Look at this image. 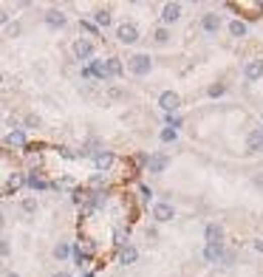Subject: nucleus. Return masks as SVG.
I'll return each mask as SVG.
<instances>
[{
  "label": "nucleus",
  "mask_w": 263,
  "mask_h": 277,
  "mask_svg": "<svg viewBox=\"0 0 263 277\" xmlns=\"http://www.w3.org/2000/svg\"><path fill=\"white\" fill-rule=\"evenodd\" d=\"M71 54L74 60H79V63H91L93 54H96V45L91 43V40H85V37H77L71 45Z\"/></svg>",
  "instance_id": "obj_1"
},
{
  "label": "nucleus",
  "mask_w": 263,
  "mask_h": 277,
  "mask_svg": "<svg viewBox=\"0 0 263 277\" xmlns=\"http://www.w3.org/2000/svg\"><path fill=\"white\" fill-rule=\"evenodd\" d=\"M150 68H153L150 54H133V57H128V71L133 74V77H147Z\"/></svg>",
  "instance_id": "obj_2"
},
{
  "label": "nucleus",
  "mask_w": 263,
  "mask_h": 277,
  "mask_svg": "<svg viewBox=\"0 0 263 277\" xmlns=\"http://www.w3.org/2000/svg\"><path fill=\"white\" fill-rule=\"evenodd\" d=\"M116 40H119L122 45L139 43V29H136V23H119V26H116Z\"/></svg>",
  "instance_id": "obj_3"
},
{
  "label": "nucleus",
  "mask_w": 263,
  "mask_h": 277,
  "mask_svg": "<svg viewBox=\"0 0 263 277\" xmlns=\"http://www.w3.org/2000/svg\"><path fill=\"white\" fill-rule=\"evenodd\" d=\"M114 164H116L114 150H93V167H96V173H108Z\"/></svg>",
  "instance_id": "obj_4"
},
{
  "label": "nucleus",
  "mask_w": 263,
  "mask_h": 277,
  "mask_svg": "<svg viewBox=\"0 0 263 277\" xmlns=\"http://www.w3.org/2000/svg\"><path fill=\"white\" fill-rule=\"evenodd\" d=\"M159 107H162L164 114H176L178 107H181V96L176 91H162L159 93Z\"/></svg>",
  "instance_id": "obj_5"
},
{
  "label": "nucleus",
  "mask_w": 263,
  "mask_h": 277,
  "mask_svg": "<svg viewBox=\"0 0 263 277\" xmlns=\"http://www.w3.org/2000/svg\"><path fill=\"white\" fill-rule=\"evenodd\" d=\"M23 184L29 187L31 192H43V190H51V181L48 178L43 176V173H26V181H23Z\"/></svg>",
  "instance_id": "obj_6"
},
{
  "label": "nucleus",
  "mask_w": 263,
  "mask_h": 277,
  "mask_svg": "<svg viewBox=\"0 0 263 277\" xmlns=\"http://www.w3.org/2000/svg\"><path fill=\"white\" fill-rule=\"evenodd\" d=\"M43 20H45V26H48V29H54V31L68 26V17H65L63 9H48V12L43 15Z\"/></svg>",
  "instance_id": "obj_7"
},
{
  "label": "nucleus",
  "mask_w": 263,
  "mask_h": 277,
  "mask_svg": "<svg viewBox=\"0 0 263 277\" xmlns=\"http://www.w3.org/2000/svg\"><path fill=\"white\" fill-rule=\"evenodd\" d=\"M176 218V209H173V204H167V201H159V204H153V220L156 224H167V220Z\"/></svg>",
  "instance_id": "obj_8"
},
{
  "label": "nucleus",
  "mask_w": 263,
  "mask_h": 277,
  "mask_svg": "<svg viewBox=\"0 0 263 277\" xmlns=\"http://www.w3.org/2000/svg\"><path fill=\"white\" fill-rule=\"evenodd\" d=\"M221 26H224V20H221L218 12H206V15H201V29H204L206 34H218Z\"/></svg>",
  "instance_id": "obj_9"
},
{
  "label": "nucleus",
  "mask_w": 263,
  "mask_h": 277,
  "mask_svg": "<svg viewBox=\"0 0 263 277\" xmlns=\"http://www.w3.org/2000/svg\"><path fill=\"white\" fill-rule=\"evenodd\" d=\"M3 142L9 144V147H29V133H26V130L23 128H15V130H9L6 133V139H3Z\"/></svg>",
  "instance_id": "obj_10"
},
{
  "label": "nucleus",
  "mask_w": 263,
  "mask_h": 277,
  "mask_svg": "<svg viewBox=\"0 0 263 277\" xmlns=\"http://www.w3.org/2000/svg\"><path fill=\"white\" fill-rule=\"evenodd\" d=\"M181 17V3H164L162 6V26H170Z\"/></svg>",
  "instance_id": "obj_11"
},
{
  "label": "nucleus",
  "mask_w": 263,
  "mask_h": 277,
  "mask_svg": "<svg viewBox=\"0 0 263 277\" xmlns=\"http://www.w3.org/2000/svg\"><path fill=\"white\" fill-rule=\"evenodd\" d=\"M88 68V77L91 79H99V82H108V68H105V60H91L85 65Z\"/></svg>",
  "instance_id": "obj_12"
},
{
  "label": "nucleus",
  "mask_w": 263,
  "mask_h": 277,
  "mask_svg": "<svg viewBox=\"0 0 263 277\" xmlns=\"http://www.w3.org/2000/svg\"><path fill=\"white\" fill-rule=\"evenodd\" d=\"M224 252H227L224 243H206L204 246V260L206 263H221L224 260Z\"/></svg>",
  "instance_id": "obj_13"
},
{
  "label": "nucleus",
  "mask_w": 263,
  "mask_h": 277,
  "mask_svg": "<svg viewBox=\"0 0 263 277\" xmlns=\"http://www.w3.org/2000/svg\"><path fill=\"white\" fill-rule=\"evenodd\" d=\"M243 77H246L249 82H257V79L263 77V60H249V63L243 65Z\"/></svg>",
  "instance_id": "obj_14"
},
{
  "label": "nucleus",
  "mask_w": 263,
  "mask_h": 277,
  "mask_svg": "<svg viewBox=\"0 0 263 277\" xmlns=\"http://www.w3.org/2000/svg\"><path fill=\"white\" fill-rule=\"evenodd\" d=\"M167 164H170V158L164 156V153H153V156L147 158V170L156 173V176H162V173L167 170Z\"/></svg>",
  "instance_id": "obj_15"
},
{
  "label": "nucleus",
  "mask_w": 263,
  "mask_h": 277,
  "mask_svg": "<svg viewBox=\"0 0 263 277\" xmlns=\"http://www.w3.org/2000/svg\"><path fill=\"white\" fill-rule=\"evenodd\" d=\"M116 260L122 263V266H133L136 260H139V249L133 246V243H128V246H122L119 249V257Z\"/></svg>",
  "instance_id": "obj_16"
},
{
  "label": "nucleus",
  "mask_w": 263,
  "mask_h": 277,
  "mask_svg": "<svg viewBox=\"0 0 263 277\" xmlns=\"http://www.w3.org/2000/svg\"><path fill=\"white\" fill-rule=\"evenodd\" d=\"M91 23L96 26V29H108V26L114 23V12H111V9H96Z\"/></svg>",
  "instance_id": "obj_17"
},
{
  "label": "nucleus",
  "mask_w": 263,
  "mask_h": 277,
  "mask_svg": "<svg viewBox=\"0 0 263 277\" xmlns=\"http://www.w3.org/2000/svg\"><path fill=\"white\" fill-rule=\"evenodd\" d=\"M204 238H206V243H224V227L221 224H206V229H204Z\"/></svg>",
  "instance_id": "obj_18"
},
{
  "label": "nucleus",
  "mask_w": 263,
  "mask_h": 277,
  "mask_svg": "<svg viewBox=\"0 0 263 277\" xmlns=\"http://www.w3.org/2000/svg\"><path fill=\"white\" fill-rule=\"evenodd\" d=\"M105 68H108V79H116V77L125 74V65H122L119 57H108L105 60Z\"/></svg>",
  "instance_id": "obj_19"
},
{
  "label": "nucleus",
  "mask_w": 263,
  "mask_h": 277,
  "mask_svg": "<svg viewBox=\"0 0 263 277\" xmlns=\"http://www.w3.org/2000/svg\"><path fill=\"white\" fill-rule=\"evenodd\" d=\"M246 150H249V153H260V150H263V133L257 128L246 136Z\"/></svg>",
  "instance_id": "obj_20"
},
{
  "label": "nucleus",
  "mask_w": 263,
  "mask_h": 277,
  "mask_svg": "<svg viewBox=\"0 0 263 277\" xmlns=\"http://www.w3.org/2000/svg\"><path fill=\"white\" fill-rule=\"evenodd\" d=\"M105 187H108V176H105V173H93V176L88 178V190H91V192H105Z\"/></svg>",
  "instance_id": "obj_21"
},
{
  "label": "nucleus",
  "mask_w": 263,
  "mask_h": 277,
  "mask_svg": "<svg viewBox=\"0 0 263 277\" xmlns=\"http://www.w3.org/2000/svg\"><path fill=\"white\" fill-rule=\"evenodd\" d=\"M128 241H130V227H116L114 229V243H116V249H122V246H128Z\"/></svg>",
  "instance_id": "obj_22"
},
{
  "label": "nucleus",
  "mask_w": 263,
  "mask_h": 277,
  "mask_svg": "<svg viewBox=\"0 0 263 277\" xmlns=\"http://www.w3.org/2000/svg\"><path fill=\"white\" fill-rule=\"evenodd\" d=\"M229 34H232L235 40H243V37L249 34V26L243 20H229Z\"/></svg>",
  "instance_id": "obj_23"
},
{
  "label": "nucleus",
  "mask_w": 263,
  "mask_h": 277,
  "mask_svg": "<svg viewBox=\"0 0 263 277\" xmlns=\"http://www.w3.org/2000/svg\"><path fill=\"white\" fill-rule=\"evenodd\" d=\"M51 255H54V260H68V257H71V243H65V241H60L57 246L51 249Z\"/></svg>",
  "instance_id": "obj_24"
},
{
  "label": "nucleus",
  "mask_w": 263,
  "mask_h": 277,
  "mask_svg": "<svg viewBox=\"0 0 263 277\" xmlns=\"http://www.w3.org/2000/svg\"><path fill=\"white\" fill-rule=\"evenodd\" d=\"M43 128V119L37 114H26L23 116V130H40Z\"/></svg>",
  "instance_id": "obj_25"
},
{
  "label": "nucleus",
  "mask_w": 263,
  "mask_h": 277,
  "mask_svg": "<svg viewBox=\"0 0 263 277\" xmlns=\"http://www.w3.org/2000/svg\"><path fill=\"white\" fill-rule=\"evenodd\" d=\"M79 31H82L85 40H91V43H93V37H99V29H96L91 20H79Z\"/></svg>",
  "instance_id": "obj_26"
},
{
  "label": "nucleus",
  "mask_w": 263,
  "mask_h": 277,
  "mask_svg": "<svg viewBox=\"0 0 263 277\" xmlns=\"http://www.w3.org/2000/svg\"><path fill=\"white\" fill-rule=\"evenodd\" d=\"M153 43H156V45H167V43H170V29H167V26H159V29L153 31Z\"/></svg>",
  "instance_id": "obj_27"
},
{
  "label": "nucleus",
  "mask_w": 263,
  "mask_h": 277,
  "mask_svg": "<svg viewBox=\"0 0 263 277\" xmlns=\"http://www.w3.org/2000/svg\"><path fill=\"white\" fill-rule=\"evenodd\" d=\"M20 209H23L26 215H34V212H37V198H34V195L23 198V201H20Z\"/></svg>",
  "instance_id": "obj_28"
},
{
  "label": "nucleus",
  "mask_w": 263,
  "mask_h": 277,
  "mask_svg": "<svg viewBox=\"0 0 263 277\" xmlns=\"http://www.w3.org/2000/svg\"><path fill=\"white\" fill-rule=\"evenodd\" d=\"M206 93H209L213 99H218V96H224V93H227V85H224V82H213V85L206 88Z\"/></svg>",
  "instance_id": "obj_29"
},
{
  "label": "nucleus",
  "mask_w": 263,
  "mask_h": 277,
  "mask_svg": "<svg viewBox=\"0 0 263 277\" xmlns=\"http://www.w3.org/2000/svg\"><path fill=\"white\" fill-rule=\"evenodd\" d=\"M176 136H178V130H173V128H164L162 133H159V139H162L164 144H170V142H176Z\"/></svg>",
  "instance_id": "obj_30"
},
{
  "label": "nucleus",
  "mask_w": 263,
  "mask_h": 277,
  "mask_svg": "<svg viewBox=\"0 0 263 277\" xmlns=\"http://www.w3.org/2000/svg\"><path fill=\"white\" fill-rule=\"evenodd\" d=\"M23 34V23H9V26H6V37H20Z\"/></svg>",
  "instance_id": "obj_31"
},
{
  "label": "nucleus",
  "mask_w": 263,
  "mask_h": 277,
  "mask_svg": "<svg viewBox=\"0 0 263 277\" xmlns=\"http://www.w3.org/2000/svg\"><path fill=\"white\" fill-rule=\"evenodd\" d=\"M139 198H142V204H150V198H153V190H150L147 184H139Z\"/></svg>",
  "instance_id": "obj_32"
},
{
  "label": "nucleus",
  "mask_w": 263,
  "mask_h": 277,
  "mask_svg": "<svg viewBox=\"0 0 263 277\" xmlns=\"http://www.w3.org/2000/svg\"><path fill=\"white\" fill-rule=\"evenodd\" d=\"M164 119H167V128H173V130L181 128V116H178V114H167Z\"/></svg>",
  "instance_id": "obj_33"
},
{
  "label": "nucleus",
  "mask_w": 263,
  "mask_h": 277,
  "mask_svg": "<svg viewBox=\"0 0 263 277\" xmlns=\"http://www.w3.org/2000/svg\"><path fill=\"white\" fill-rule=\"evenodd\" d=\"M12 255V243H9V238H0V257H9Z\"/></svg>",
  "instance_id": "obj_34"
},
{
  "label": "nucleus",
  "mask_w": 263,
  "mask_h": 277,
  "mask_svg": "<svg viewBox=\"0 0 263 277\" xmlns=\"http://www.w3.org/2000/svg\"><path fill=\"white\" fill-rule=\"evenodd\" d=\"M122 96H125V91H122V88H108V99H122Z\"/></svg>",
  "instance_id": "obj_35"
},
{
  "label": "nucleus",
  "mask_w": 263,
  "mask_h": 277,
  "mask_svg": "<svg viewBox=\"0 0 263 277\" xmlns=\"http://www.w3.org/2000/svg\"><path fill=\"white\" fill-rule=\"evenodd\" d=\"M147 158H150L147 153H136V156H133V161L139 164V167H147Z\"/></svg>",
  "instance_id": "obj_36"
},
{
  "label": "nucleus",
  "mask_w": 263,
  "mask_h": 277,
  "mask_svg": "<svg viewBox=\"0 0 263 277\" xmlns=\"http://www.w3.org/2000/svg\"><path fill=\"white\" fill-rule=\"evenodd\" d=\"M12 23V15H9V9H0V26H9Z\"/></svg>",
  "instance_id": "obj_37"
},
{
  "label": "nucleus",
  "mask_w": 263,
  "mask_h": 277,
  "mask_svg": "<svg viewBox=\"0 0 263 277\" xmlns=\"http://www.w3.org/2000/svg\"><path fill=\"white\" fill-rule=\"evenodd\" d=\"M144 235H147V241H156V238H159L156 227H147V232H144Z\"/></svg>",
  "instance_id": "obj_38"
},
{
  "label": "nucleus",
  "mask_w": 263,
  "mask_h": 277,
  "mask_svg": "<svg viewBox=\"0 0 263 277\" xmlns=\"http://www.w3.org/2000/svg\"><path fill=\"white\" fill-rule=\"evenodd\" d=\"M51 277H71V274H68V271H54Z\"/></svg>",
  "instance_id": "obj_39"
},
{
  "label": "nucleus",
  "mask_w": 263,
  "mask_h": 277,
  "mask_svg": "<svg viewBox=\"0 0 263 277\" xmlns=\"http://www.w3.org/2000/svg\"><path fill=\"white\" fill-rule=\"evenodd\" d=\"M3 227H6V215L0 212V229H3Z\"/></svg>",
  "instance_id": "obj_40"
},
{
  "label": "nucleus",
  "mask_w": 263,
  "mask_h": 277,
  "mask_svg": "<svg viewBox=\"0 0 263 277\" xmlns=\"http://www.w3.org/2000/svg\"><path fill=\"white\" fill-rule=\"evenodd\" d=\"M255 249H257V252H263V241H255Z\"/></svg>",
  "instance_id": "obj_41"
},
{
  "label": "nucleus",
  "mask_w": 263,
  "mask_h": 277,
  "mask_svg": "<svg viewBox=\"0 0 263 277\" xmlns=\"http://www.w3.org/2000/svg\"><path fill=\"white\" fill-rule=\"evenodd\" d=\"M6 277H20V274H17V271H9V274Z\"/></svg>",
  "instance_id": "obj_42"
},
{
  "label": "nucleus",
  "mask_w": 263,
  "mask_h": 277,
  "mask_svg": "<svg viewBox=\"0 0 263 277\" xmlns=\"http://www.w3.org/2000/svg\"><path fill=\"white\" fill-rule=\"evenodd\" d=\"M0 88H3V71H0Z\"/></svg>",
  "instance_id": "obj_43"
},
{
  "label": "nucleus",
  "mask_w": 263,
  "mask_h": 277,
  "mask_svg": "<svg viewBox=\"0 0 263 277\" xmlns=\"http://www.w3.org/2000/svg\"><path fill=\"white\" fill-rule=\"evenodd\" d=\"M82 277H93V274H91V271H85V274H82Z\"/></svg>",
  "instance_id": "obj_44"
},
{
  "label": "nucleus",
  "mask_w": 263,
  "mask_h": 277,
  "mask_svg": "<svg viewBox=\"0 0 263 277\" xmlns=\"http://www.w3.org/2000/svg\"><path fill=\"white\" fill-rule=\"evenodd\" d=\"M0 198H3V192H0Z\"/></svg>",
  "instance_id": "obj_45"
}]
</instances>
